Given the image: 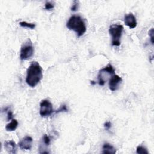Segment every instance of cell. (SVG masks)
Returning <instances> with one entry per match:
<instances>
[{
	"label": "cell",
	"mask_w": 154,
	"mask_h": 154,
	"mask_svg": "<svg viewBox=\"0 0 154 154\" xmlns=\"http://www.w3.org/2000/svg\"><path fill=\"white\" fill-rule=\"evenodd\" d=\"M115 74V69L111 64H108L106 67L100 70L98 74V83L99 85L102 86L105 84V81L104 77L107 75H112Z\"/></svg>",
	"instance_id": "5b68a950"
},
{
	"label": "cell",
	"mask_w": 154,
	"mask_h": 154,
	"mask_svg": "<svg viewBox=\"0 0 154 154\" xmlns=\"http://www.w3.org/2000/svg\"><path fill=\"white\" fill-rule=\"evenodd\" d=\"M4 148L9 153H16L17 147L15 142L13 140L5 141L4 142Z\"/></svg>",
	"instance_id": "30bf717a"
},
{
	"label": "cell",
	"mask_w": 154,
	"mask_h": 154,
	"mask_svg": "<svg viewBox=\"0 0 154 154\" xmlns=\"http://www.w3.org/2000/svg\"><path fill=\"white\" fill-rule=\"evenodd\" d=\"M13 119V114L11 110H8L7 112V120L9 121L10 120H12Z\"/></svg>",
	"instance_id": "ffe728a7"
},
{
	"label": "cell",
	"mask_w": 154,
	"mask_h": 154,
	"mask_svg": "<svg viewBox=\"0 0 154 154\" xmlns=\"http://www.w3.org/2000/svg\"><path fill=\"white\" fill-rule=\"evenodd\" d=\"M66 26L70 30L74 31L78 37L82 36L87 30V27L84 19L79 15L71 16L67 22Z\"/></svg>",
	"instance_id": "7a4b0ae2"
},
{
	"label": "cell",
	"mask_w": 154,
	"mask_h": 154,
	"mask_svg": "<svg viewBox=\"0 0 154 154\" xmlns=\"http://www.w3.org/2000/svg\"><path fill=\"white\" fill-rule=\"evenodd\" d=\"M54 7V5L51 2H46L45 5V8L47 10H50L53 9Z\"/></svg>",
	"instance_id": "ac0fdd59"
},
{
	"label": "cell",
	"mask_w": 154,
	"mask_h": 154,
	"mask_svg": "<svg viewBox=\"0 0 154 154\" xmlns=\"http://www.w3.org/2000/svg\"><path fill=\"white\" fill-rule=\"evenodd\" d=\"M116 152V149L111 144L106 143L102 146V153H109L114 154Z\"/></svg>",
	"instance_id": "8fae6325"
},
{
	"label": "cell",
	"mask_w": 154,
	"mask_h": 154,
	"mask_svg": "<svg viewBox=\"0 0 154 154\" xmlns=\"http://www.w3.org/2000/svg\"><path fill=\"white\" fill-rule=\"evenodd\" d=\"M32 138L30 136H26L23 138L18 143L19 148L22 150H30L32 148Z\"/></svg>",
	"instance_id": "ba28073f"
},
{
	"label": "cell",
	"mask_w": 154,
	"mask_h": 154,
	"mask_svg": "<svg viewBox=\"0 0 154 154\" xmlns=\"http://www.w3.org/2000/svg\"><path fill=\"white\" fill-rule=\"evenodd\" d=\"M111 127V123L110 122L108 121V122H106L104 123V128H105V129L106 130L108 131V130L110 129Z\"/></svg>",
	"instance_id": "44dd1931"
},
{
	"label": "cell",
	"mask_w": 154,
	"mask_h": 154,
	"mask_svg": "<svg viewBox=\"0 0 154 154\" xmlns=\"http://www.w3.org/2000/svg\"><path fill=\"white\" fill-rule=\"evenodd\" d=\"M79 6V1H74L73 2V5L71 7V10L73 11H75L78 10Z\"/></svg>",
	"instance_id": "e0dca14e"
},
{
	"label": "cell",
	"mask_w": 154,
	"mask_h": 154,
	"mask_svg": "<svg viewBox=\"0 0 154 154\" xmlns=\"http://www.w3.org/2000/svg\"><path fill=\"white\" fill-rule=\"evenodd\" d=\"M122 81V79L119 75L114 74L111 76L109 80V88L112 91H116L119 89L120 84Z\"/></svg>",
	"instance_id": "52a82bcc"
},
{
	"label": "cell",
	"mask_w": 154,
	"mask_h": 154,
	"mask_svg": "<svg viewBox=\"0 0 154 154\" xmlns=\"http://www.w3.org/2000/svg\"><path fill=\"white\" fill-rule=\"evenodd\" d=\"M43 77V70L39 63L32 61L26 70V82L31 87H35Z\"/></svg>",
	"instance_id": "6da1fadb"
},
{
	"label": "cell",
	"mask_w": 154,
	"mask_h": 154,
	"mask_svg": "<svg viewBox=\"0 0 154 154\" xmlns=\"http://www.w3.org/2000/svg\"><path fill=\"white\" fill-rule=\"evenodd\" d=\"M91 84H92V85H94V84H95V82H94V81H91Z\"/></svg>",
	"instance_id": "7402d4cb"
},
{
	"label": "cell",
	"mask_w": 154,
	"mask_h": 154,
	"mask_svg": "<svg viewBox=\"0 0 154 154\" xmlns=\"http://www.w3.org/2000/svg\"><path fill=\"white\" fill-rule=\"evenodd\" d=\"M42 140H43V143L47 146H49L51 143V138L50 137L46 135V134H44L42 138Z\"/></svg>",
	"instance_id": "9a60e30c"
},
{
	"label": "cell",
	"mask_w": 154,
	"mask_h": 154,
	"mask_svg": "<svg viewBox=\"0 0 154 154\" xmlns=\"http://www.w3.org/2000/svg\"><path fill=\"white\" fill-rule=\"evenodd\" d=\"M153 28H151L149 31V35L150 36V42L152 43V45H153Z\"/></svg>",
	"instance_id": "d6986e66"
},
{
	"label": "cell",
	"mask_w": 154,
	"mask_h": 154,
	"mask_svg": "<svg viewBox=\"0 0 154 154\" xmlns=\"http://www.w3.org/2000/svg\"><path fill=\"white\" fill-rule=\"evenodd\" d=\"M123 31V26L120 24H112L110 25L109 32L112 37L111 45L119 46L120 45V38Z\"/></svg>",
	"instance_id": "3957f363"
},
{
	"label": "cell",
	"mask_w": 154,
	"mask_h": 154,
	"mask_svg": "<svg viewBox=\"0 0 154 154\" xmlns=\"http://www.w3.org/2000/svg\"><path fill=\"white\" fill-rule=\"evenodd\" d=\"M54 112L51 102L47 99L42 100L40 103V115L42 117L51 116Z\"/></svg>",
	"instance_id": "8992f818"
},
{
	"label": "cell",
	"mask_w": 154,
	"mask_h": 154,
	"mask_svg": "<svg viewBox=\"0 0 154 154\" xmlns=\"http://www.w3.org/2000/svg\"><path fill=\"white\" fill-rule=\"evenodd\" d=\"M67 111L68 109L67 108V106L66 105H63L55 111V113H59L61 112H67Z\"/></svg>",
	"instance_id": "2e32d148"
},
{
	"label": "cell",
	"mask_w": 154,
	"mask_h": 154,
	"mask_svg": "<svg viewBox=\"0 0 154 154\" xmlns=\"http://www.w3.org/2000/svg\"><path fill=\"white\" fill-rule=\"evenodd\" d=\"M136 152L138 154H149V152L147 149L145 147L141 145L137 146L136 149Z\"/></svg>",
	"instance_id": "5bb4252c"
},
{
	"label": "cell",
	"mask_w": 154,
	"mask_h": 154,
	"mask_svg": "<svg viewBox=\"0 0 154 154\" xmlns=\"http://www.w3.org/2000/svg\"><path fill=\"white\" fill-rule=\"evenodd\" d=\"M19 25L23 28H29V29H33L35 28V23H28L25 21L20 22L19 23Z\"/></svg>",
	"instance_id": "4fadbf2b"
},
{
	"label": "cell",
	"mask_w": 154,
	"mask_h": 154,
	"mask_svg": "<svg viewBox=\"0 0 154 154\" xmlns=\"http://www.w3.org/2000/svg\"><path fill=\"white\" fill-rule=\"evenodd\" d=\"M34 54V47L31 40L28 38L27 40L22 44L20 51V59L21 60H26L31 58Z\"/></svg>",
	"instance_id": "277c9868"
},
{
	"label": "cell",
	"mask_w": 154,
	"mask_h": 154,
	"mask_svg": "<svg viewBox=\"0 0 154 154\" xmlns=\"http://www.w3.org/2000/svg\"><path fill=\"white\" fill-rule=\"evenodd\" d=\"M124 22L125 25L131 29L135 28L137 25L136 18L132 13L127 14L125 16Z\"/></svg>",
	"instance_id": "9c48e42d"
},
{
	"label": "cell",
	"mask_w": 154,
	"mask_h": 154,
	"mask_svg": "<svg viewBox=\"0 0 154 154\" xmlns=\"http://www.w3.org/2000/svg\"><path fill=\"white\" fill-rule=\"evenodd\" d=\"M18 126V122L17 120L13 119L9 123L5 126V129L7 131H13L16 129Z\"/></svg>",
	"instance_id": "7c38bea8"
}]
</instances>
